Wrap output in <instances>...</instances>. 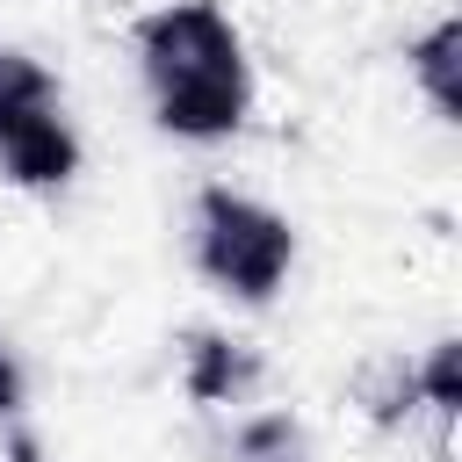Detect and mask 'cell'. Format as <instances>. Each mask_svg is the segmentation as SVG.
<instances>
[{
  "label": "cell",
  "instance_id": "6da1fadb",
  "mask_svg": "<svg viewBox=\"0 0 462 462\" xmlns=\"http://www.w3.org/2000/svg\"><path fill=\"white\" fill-rule=\"evenodd\" d=\"M137 65L152 87V108L173 137H231L253 101V65L217 0H173L137 22Z\"/></svg>",
  "mask_w": 462,
  "mask_h": 462
},
{
  "label": "cell",
  "instance_id": "7a4b0ae2",
  "mask_svg": "<svg viewBox=\"0 0 462 462\" xmlns=\"http://www.w3.org/2000/svg\"><path fill=\"white\" fill-rule=\"evenodd\" d=\"M195 260L238 303H267L296 267V231H289V217H274L253 195L202 188V202H195Z\"/></svg>",
  "mask_w": 462,
  "mask_h": 462
},
{
  "label": "cell",
  "instance_id": "3957f363",
  "mask_svg": "<svg viewBox=\"0 0 462 462\" xmlns=\"http://www.w3.org/2000/svg\"><path fill=\"white\" fill-rule=\"evenodd\" d=\"M72 166H79V137L58 116V101L0 116V173L14 188H58V180H72Z\"/></svg>",
  "mask_w": 462,
  "mask_h": 462
},
{
  "label": "cell",
  "instance_id": "277c9868",
  "mask_svg": "<svg viewBox=\"0 0 462 462\" xmlns=\"http://www.w3.org/2000/svg\"><path fill=\"white\" fill-rule=\"evenodd\" d=\"M411 79H419V94L433 101L440 123H462V22H455V14L433 22V29L411 43Z\"/></svg>",
  "mask_w": 462,
  "mask_h": 462
},
{
  "label": "cell",
  "instance_id": "5b68a950",
  "mask_svg": "<svg viewBox=\"0 0 462 462\" xmlns=\"http://www.w3.org/2000/svg\"><path fill=\"white\" fill-rule=\"evenodd\" d=\"M253 375H260V361L238 339H224V332H195L188 339V397L195 404H238Z\"/></svg>",
  "mask_w": 462,
  "mask_h": 462
},
{
  "label": "cell",
  "instance_id": "8992f818",
  "mask_svg": "<svg viewBox=\"0 0 462 462\" xmlns=\"http://www.w3.org/2000/svg\"><path fill=\"white\" fill-rule=\"evenodd\" d=\"M354 404L375 419V426H404L411 404H419V361L404 354H368L354 368Z\"/></svg>",
  "mask_w": 462,
  "mask_h": 462
},
{
  "label": "cell",
  "instance_id": "52a82bcc",
  "mask_svg": "<svg viewBox=\"0 0 462 462\" xmlns=\"http://www.w3.org/2000/svg\"><path fill=\"white\" fill-rule=\"evenodd\" d=\"M43 101H58V79H51L29 51H0V116H14V108H43Z\"/></svg>",
  "mask_w": 462,
  "mask_h": 462
},
{
  "label": "cell",
  "instance_id": "ba28073f",
  "mask_svg": "<svg viewBox=\"0 0 462 462\" xmlns=\"http://www.w3.org/2000/svg\"><path fill=\"white\" fill-rule=\"evenodd\" d=\"M419 404H433L440 419L462 411V346H455V339H440V346L419 361Z\"/></svg>",
  "mask_w": 462,
  "mask_h": 462
},
{
  "label": "cell",
  "instance_id": "9c48e42d",
  "mask_svg": "<svg viewBox=\"0 0 462 462\" xmlns=\"http://www.w3.org/2000/svg\"><path fill=\"white\" fill-rule=\"evenodd\" d=\"M238 455H245V462H296V426H289V411L245 419V433H238Z\"/></svg>",
  "mask_w": 462,
  "mask_h": 462
},
{
  "label": "cell",
  "instance_id": "30bf717a",
  "mask_svg": "<svg viewBox=\"0 0 462 462\" xmlns=\"http://www.w3.org/2000/svg\"><path fill=\"white\" fill-rule=\"evenodd\" d=\"M22 411V368H14V354H0V419H14Z\"/></svg>",
  "mask_w": 462,
  "mask_h": 462
}]
</instances>
